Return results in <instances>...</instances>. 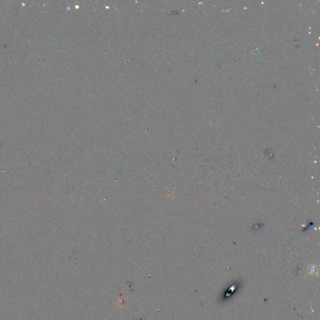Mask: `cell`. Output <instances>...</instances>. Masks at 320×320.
<instances>
[]
</instances>
